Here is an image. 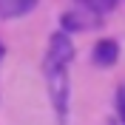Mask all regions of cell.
<instances>
[{"mask_svg": "<svg viewBox=\"0 0 125 125\" xmlns=\"http://www.w3.org/2000/svg\"><path fill=\"white\" fill-rule=\"evenodd\" d=\"M74 57V46H71L68 34H54L51 43H48L46 60H43V74H46L48 83V94H51V102H54L57 114H65L68 108V62Z\"/></svg>", "mask_w": 125, "mask_h": 125, "instance_id": "obj_1", "label": "cell"}, {"mask_svg": "<svg viewBox=\"0 0 125 125\" xmlns=\"http://www.w3.org/2000/svg\"><path fill=\"white\" fill-rule=\"evenodd\" d=\"M117 54H119V48H117V43L114 40H100L97 46H94V62L97 65H114L117 62Z\"/></svg>", "mask_w": 125, "mask_h": 125, "instance_id": "obj_2", "label": "cell"}, {"mask_svg": "<svg viewBox=\"0 0 125 125\" xmlns=\"http://www.w3.org/2000/svg\"><path fill=\"white\" fill-rule=\"evenodd\" d=\"M37 6V0H0V17H20V14H29L31 9Z\"/></svg>", "mask_w": 125, "mask_h": 125, "instance_id": "obj_3", "label": "cell"}, {"mask_svg": "<svg viewBox=\"0 0 125 125\" xmlns=\"http://www.w3.org/2000/svg\"><path fill=\"white\" fill-rule=\"evenodd\" d=\"M85 9H91L94 14H105V11H111V9L117 6V0H80Z\"/></svg>", "mask_w": 125, "mask_h": 125, "instance_id": "obj_4", "label": "cell"}, {"mask_svg": "<svg viewBox=\"0 0 125 125\" xmlns=\"http://www.w3.org/2000/svg\"><path fill=\"white\" fill-rule=\"evenodd\" d=\"M117 111H119V119L125 122V85H119L117 91Z\"/></svg>", "mask_w": 125, "mask_h": 125, "instance_id": "obj_5", "label": "cell"}]
</instances>
